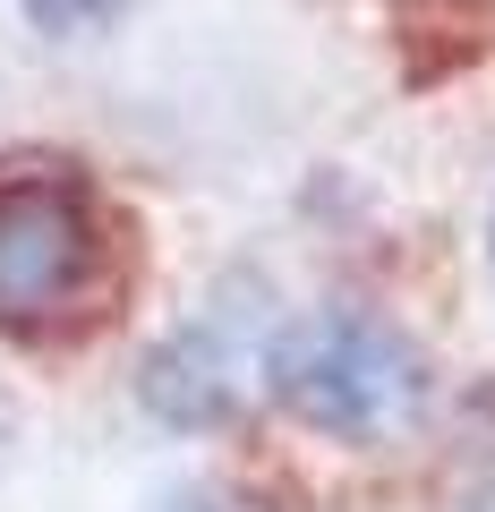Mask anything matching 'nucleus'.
I'll return each mask as SVG.
<instances>
[{
	"instance_id": "obj_1",
	"label": "nucleus",
	"mask_w": 495,
	"mask_h": 512,
	"mask_svg": "<svg viewBox=\"0 0 495 512\" xmlns=\"http://www.w3.org/2000/svg\"><path fill=\"white\" fill-rule=\"evenodd\" d=\"M111 214L69 171L0 180V333H69L111 308Z\"/></svg>"
},
{
	"instance_id": "obj_2",
	"label": "nucleus",
	"mask_w": 495,
	"mask_h": 512,
	"mask_svg": "<svg viewBox=\"0 0 495 512\" xmlns=\"http://www.w3.org/2000/svg\"><path fill=\"white\" fill-rule=\"evenodd\" d=\"M274 393L291 419L342 444H376L427 410V359L376 316H308L274 342Z\"/></svg>"
},
{
	"instance_id": "obj_3",
	"label": "nucleus",
	"mask_w": 495,
	"mask_h": 512,
	"mask_svg": "<svg viewBox=\"0 0 495 512\" xmlns=\"http://www.w3.org/2000/svg\"><path fill=\"white\" fill-rule=\"evenodd\" d=\"M146 402L163 410V419H222L231 410V350H214V333H188V342H171L163 359L146 367Z\"/></svg>"
},
{
	"instance_id": "obj_4",
	"label": "nucleus",
	"mask_w": 495,
	"mask_h": 512,
	"mask_svg": "<svg viewBox=\"0 0 495 512\" xmlns=\"http://www.w3.org/2000/svg\"><path fill=\"white\" fill-rule=\"evenodd\" d=\"M180 512H231V504H214V495H188V504Z\"/></svg>"
},
{
	"instance_id": "obj_5",
	"label": "nucleus",
	"mask_w": 495,
	"mask_h": 512,
	"mask_svg": "<svg viewBox=\"0 0 495 512\" xmlns=\"http://www.w3.org/2000/svg\"><path fill=\"white\" fill-rule=\"evenodd\" d=\"M478 512H495V487H487V495H478Z\"/></svg>"
},
{
	"instance_id": "obj_6",
	"label": "nucleus",
	"mask_w": 495,
	"mask_h": 512,
	"mask_svg": "<svg viewBox=\"0 0 495 512\" xmlns=\"http://www.w3.org/2000/svg\"><path fill=\"white\" fill-rule=\"evenodd\" d=\"M487 248H495V222H487Z\"/></svg>"
}]
</instances>
